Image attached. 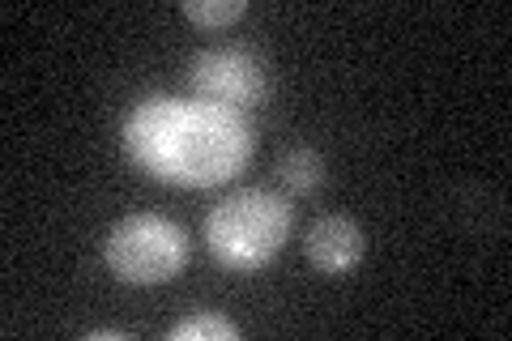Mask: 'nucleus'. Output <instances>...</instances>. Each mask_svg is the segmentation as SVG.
<instances>
[{
    "mask_svg": "<svg viewBox=\"0 0 512 341\" xmlns=\"http://www.w3.org/2000/svg\"><path fill=\"white\" fill-rule=\"evenodd\" d=\"M90 337H94V341H124V333H120V329H94Z\"/></svg>",
    "mask_w": 512,
    "mask_h": 341,
    "instance_id": "9",
    "label": "nucleus"
},
{
    "mask_svg": "<svg viewBox=\"0 0 512 341\" xmlns=\"http://www.w3.org/2000/svg\"><path fill=\"white\" fill-rule=\"evenodd\" d=\"M180 13L197 26H231L248 13L244 0H184Z\"/></svg>",
    "mask_w": 512,
    "mask_h": 341,
    "instance_id": "8",
    "label": "nucleus"
},
{
    "mask_svg": "<svg viewBox=\"0 0 512 341\" xmlns=\"http://www.w3.org/2000/svg\"><path fill=\"white\" fill-rule=\"evenodd\" d=\"M303 252H308V261H312L320 273H346V269H355V265L363 261L367 239H363V231H359V222L333 214V218L312 222L308 239H303Z\"/></svg>",
    "mask_w": 512,
    "mask_h": 341,
    "instance_id": "5",
    "label": "nucleus"
},
{
    "mask_svg": "<svg viewBox=\"0 0 512 341\" xmlns=\"http://www.w3.org/2000/svg\"><path fill=\"white\" fill-rule=\"evenodd\" d=\"M192 90L222 107H244L265 99V64L244 47H210L192 60Z\"/></svg>",
    "mask_w": 512,
    "mask_h": 341,
    "instance_id": "4",
    "label": "nucleus"
},
{
    "mask_svg": "<svg viewBox=\"0 0 512 341\" xmlns=\"http://www.w3.org/2000/svg\"><path fill=\"white\" fill-rule=\"evenodd\" d=\"M124 150L137 167L180 188H214L244 171L252 154V128L235 107L210 99L184 103L158 94L133 107L124 120Z\"/></svg>",
    "mask_w": 512,
    "mask_h": 341,
    "instance_id": "1",
    "label": "nucleus"
},
{
    "mask_svg": "<svg viewBox=\"0 0 512 341\" xmlns=\"http://www.w3.org/2000/svg\"><path fill=\"white\" fill-rule=\"evenodd\" d=\"M167 337L171 341H239V324L218 312H201V316H184L180 324H171Z\"/></svg>",
    "mask_w": 512,
    "mask_h": 341,
    "instance_id": "7",
    "label": "nucleus"
},
{
    "mask_svg": "<svg viewBox=\"0 0 512 341\" xmlns=\"http://www.w3.org/2000/svg\"><path fill=\"white\" fill-rule=\"evenodd\" d=\"M107 269L128 286H163L188 261L184 231L163 214H128L103 243Z\"/></svg>",
    "mask_w": 512,
    "mask_h": 341,
    "instance_id": "3",
    "label": "nucleus"
},
{
    "mask_svg": "<svg viewBox=\"0 0 512 341\" xmlns=\"http://www.w3.org/2000/svg\"><path fill=\"white\" fill-rule=\"evenodd\" d=\"M278 175L282 184L291 192H316L320 184H325V158H320L316 150H308V145H295V150H286L278 158Z\"/></svg>",
    "mask_w": 512,
    "mask_h": 341,
    "instance_id": "6",
    "label": "nucleus"
},
{
    "mask_svg": "<svg viewBox=\"0 0 512 341\" xmlns=\"http://www.w3.org/2000/svg\"><path fill=\"white\" fill-rule=\"evenodd\" d=\"M286 235H291V205H286V197L265 188H239L205 214L210 252L227 269L269 265L286 243Z\"/></svg>",
    "mask_w": 512,
    "mask_h": 341,
    "instance_id": "2",
    "label": "nucleus"
}]
</instances>
